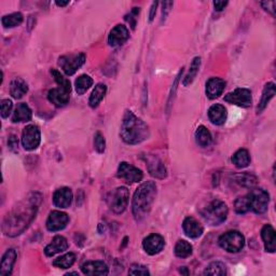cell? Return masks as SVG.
Segmentation results:
<instances>
[{
	"label": "cell",
	"instance_id": "1",
	"mask_svg": "<svg viewBox=\"0 0 276 276\" xmlns=\"http://www.w3.org/2000/svg\"><path fill=\"white\" fill-rule=\"evenodd\" d=\"M41 200L39 193H31L27 199L18 203L4 218L2 222L3 233L12 237L23 233L36 217Z\"/></svg>",
	"mask_w": 276,
	"mask_h": 276
},
{
	"label": "cell",
	"instance_id": "2",
	"mask_svg": "<svg viewBox=\"0 0 276 276\" xmlns=\"http://www.w3.org/2000/svg\"><path fill=\"white\" fill-rule=\"evenodd\" d=\"M150 136L149 127L133 112L127 110L123 116L120 137L128 145H137L148 139Z\"/></svg>",
	"mask_w": 276,
	"mask_h": 276
},
{
	"label": "cell",
	"instance_id": "3",
	"mask_svg": "<svg viewBox=\"0 0 276 276\" xmlns=\"http://www.w3.org/2000/svg\"><path fill=\"white\" fill-rule=\"evenodd\" d=\"M155 197L156 186L153 181H147L137 188L132 201V211L136 220L140 221L148 216L152 208Z\"/></svg>",
	"mask_w": 276,
	"mask_h": 276
},
{
	"label": "cell",
	"instance_id": "4",
	"mask_svg": "<svg viewBox=\"0 0 276 276\" xmlns=\"http://www.w3.org/2000/svg\"><path fill=\"white\" fill-rule=\"evenodd\" d=\"M228 206L222 201L215 200L207 205L205 208L201 211L202 217L206 222L210 225H219L225 221L228 217Z\"/></svg>",
	"mask_w": 276,
	"mask_h": 276
},
{
	"label": "cell",
	"instance_id": "5",
	"mask_svg": "<svg viewBox=\"0 0 276 276\" xmlns=\"http://www.w3.org/2000/svg\"><path fill=\"white\" fill-rule=\"evenodd\" d=\"M219 246L228 253H238L245 245V237L238 231H229L219 237Z\"/></svg>",
	"mask_w": 276,
	"mask_h": 276
},
{
	"label": "cell",
	"instance_id": "6",
	"mask_svg": "<svg viewBox=\"0 0 276 276\" xmlns=\"http://www.w3.org/2000/svg\"><path fill=\"white\" fill-rule=\"evenodd\" d=\"M130 199V192L127 187H118L110 193L108 203L111 210L116 214H122L127 209Z\"/></svg>",
	"mask_w": 276,
	"mask_h": 276
},
{
	"label": "cell",
	"instance_id": "7",
	"mask_svg": "<svg viewBox=\"0 0 276 276\" xmlns=\"http://www.w3.org/2000/svg\"><path fill=\"white\" fill-rule=\"evenodd\" d=\"M249 198L250 210H253L256 214H265L268 210L269 203H270V196L269 193L262 189H255L249 194H247Z\"/></svg>",
	"mask_w": 276,
	"mask_h": 276
},
{
	"label": "cell",
	"instance_id": "8",
	"mask_svg": "<svg viewBox=\"0 0 276 276\" xmlns=\"http://www.w3.org/2000/svg\"><path fill=\"white\" fill-rule=\"evenodd\" d=\"M85 63V55L83 53L62 56L59 60V65L67 76H72L78 69Z\"/></svg>",
	"mask_w": 276,
	"mask_h": 276
},
{
	"label": "cell",
	"instance_id": "9",
	"mask_svg": "<svg viewBox=\"0 0 276 276\" xmlns=\"http://www.w3.org/2000/svg\"><path fill=\"white\" fill-rule=\"evenodd\" d=\"M41 141L40 129L35 124H29L24 129L22 134V145L26 150H35Z\"/></svg>",
	"mask_w": 276,
	"mask_h": 276
},
{
	"label": "cell",
	"instance_id": "10",
	"mask_svg": "<svg viewBox=\"0 0 276 276\" xmlns=\"http://www.w3.org/2000/svg\"><path fill=\"white\" fill-rule=\"evenodd\" d=\"M224 100L227 103L233 104L238 106V107L247 108L252 106V92L248 89H236L233 92H231L224 96Z\"/></svg>",
	"mask_w": 276,
	"mask_h": 276
},
{
	"label": "cell",
	"instance_id": "11",
	"mask_svg": "<svg viewBox=\"0 0 276 276\" xmlns=\"http://www.w3.org/2000/svg\"><path fill=\"white\" fill-rule=\"evenodd\" d=\"M118 177L127 180L128 183H139L143 178V174L137 167L129 164L127 162L120 163L118 168Z\"/></svg>",
	"mask_w": 276,
	"mask_h": 276
},
{
	"label": "cell",
	"instance_id": "12",
	"mask_svg": "<svg viewBox=\"0 0 276 276\" xmlns=\"http://www.w3.org/2000/svg\"><path fill=\"white\" fill-rule=\"evenodd\" d=\"M69 221L66 212L61 210H53L50 212L47 220V229L51 232H58L64 229Z\"/></svg>",
	"mask_w": 276,
	"mask_h": 276
},
{
	"label": "cell",
	"instance_id": "13",
	"mask_svg": "<svg viewBox=\"0 0 276 276\" xmlns=\"http://www.w3.org/2000/svg\"><path fill=\"white\" fill-rule=\"evenodd\" d=\"M165 246V241L159 234H151L147 236L142 242V247L148 255L154 256L161 253Z\"/></svg>",
	"mask_w": 276,
	"mask_h": 276
},
{
	"label": "cell",
	"instance_id": "14",
	"mask_svg": "<svg viewBox=\"0 0 276 276\" xmlns=\"http://www.w3.org/2000/svg\"><path fill=\"white\" fill-rule=\"evenodd\" d=\"M130 37V31L124 25H117L110 30L108 36V43L111 47L122 46L128 41Z\"/></svg>",
	"mask_w": 276,
	"mask_h": 276
},
{
	"label": "cell",
	"instance_id": "15",
	"mask_svg": "<svg viewBox=\"0 0 276 276\" xmlns=\"http://www.w3.org/2000/svg\"><path fill=\"white\" fill-rule=\"evenodd\" d=\"M148 171L151 176L158 179H164L167 176L166 167L159 158L154 155H148L146 158Z\"/></svg>",
	"mask_w": 276,
	"mask_h": 276
},
{
	"label": "cell",
	"instance_id": "16",
	"mask_svg": "<svg viewBox=\"0 0 276 276\" xmlns=\"http://www.w3.org/2000/svg\"><path fill=\"white\" fill-rule=\"evenodd\" d=\"M70 92L64 87H55V89L50 90L48 93V99L56 107H64L69 102L70 97Z\"/></svg>",
	"mask_w": 276,
	"mask_h": 276
},
{
	"label": "cell",
	"instance_id": "17",
	"mask_svg": "<svg viewBox=\"0 0 276 276\" xmlns=\"http://www.w3.org/2000/svg\"><path fill=\"white\" fill-rule=\"evenodd\" d=\"M72 202V191L67 187L58 189L53 194V203L60 208H67Z\"/></svg>",
	"mask_w": 276,
	"mask_h": 276
},
{
	"label": "cell",
	"instance_id": "18",
	"mask_svg": "<svg viewBox=\"0 0 276 276\" xmlns=\"http://www.w3.org/2000/svg\"><path fill=\"white\" fill-rule=\"evenodd\" d=\"M183 229L186 235L191 238H198L203 234L204 228L196 218L187 217L183 222Z\"/></svg>",
	"mask_w": 276,
	"mask_h": 276
},
{
	"label": "cell",
	"instance_id": "19",
	"mask_svg": "<svg viewBox=\"0 0 276 276\" xmlns=\"http://www.w3.org/2000/svg\"><path fill=\"white\" fill-rule=\"evenodd\" d=\"M225 87V81L220 78H210L206 83V95L210 99L218 98Z\"/></svg>",
	"mask_w": 276,
	"mask_h": 276
},
{
	"label": "cell",
	"instance_id": "20",
	"mask_svg": "<svg viewBox=\"0 0 276 276\" xmlns=\"http://www.w3.org/2000/svg\"><path fill=\"white\" fill-rule=\"evenodd\" d=\"M81 270L85 275H107L109 273V269L104 261L85 262Z\"/></svg>",
	"mask_w": 276,
	"mask_h": 276
},
{
	"label": "cell",
	"instance_id": "21",
	"mask_svg": "<svg viewBox=\"0 0 276 276\" xmlns=\"http://www.w3.org/2000/svg\"><path fill=\"white\" fill-rule=\"evenodd\" d=\"M261 237L265 243V248L268 253H275L276 250V234L271 224H266L261 230Z\"/></svg>",
	"mask_w": 276,
	"mask_h": 276
},
{
	"label": "cell",
	"instance_id": "22",
	"mask_svg": "<svg viewBox=\"0 0 276 276\" xmlns=\"http://www.w3.org/2000/svg\"><path fill=\"white\" fill-rule=\"evenodd\" d=\"M16 260V252L14 249H8L2 256L1 262H0V275L8 276L12 273L13 266Z\"/></svg>",
	"mask_w": 276,
	"mask_h": 276
},
{
	"label": "cell",
	"instance_id": "23",
	"mask_svg": "<svg viewBox=\"0 0 276 276\" xmlns=\"http://www.w3.org/2000/svg\"><path fill=\"white\" fill-rule=\"evenodd\" d=\"M67 248H68V242L66 238L62 235H56L52 240V242L46 247L45 254L48 257H52L59 253L65 252V250H67Z\"/></svg>",
	"mask_w": 276,
	"mask_h": 276
},
{
	"label": "cell",
	"instance_id": "24",
	"mask_svg": "<svg viewBox=\"0 0 276 276\" xmlns=\"http://www.w3.org/2000/svg\"><path fill=\"white\" fill-rule=\"evenodd\" d=\"M228 112L227 109L224 108V106L220 104L212 105L208 110V118L209 121L215 125H222L227 121Z\"/></svg>",
	"mask_w": 276,
	"mask_h": 276
},
{
	"label": "cell",
	"instance_id": "25",
	"mask_svg": "<svg viewBox=\"0 0 276 276\" xmlns=\"http://www.w3.org/2000/svg\"><path fill=\"white\" fill-rule=\"evenodd\" d=\"M33 112L29 108V106L25 103H21L16 106V108L12 116V121L13 122H28L31 120Z\"/></svg>",
	"mask_w": 276,
	"mask_h": 276
},
{
	"label": "cell",
	"instance_id": "26",
	"mask_svg": "<svg viewBox=\"0 0 276 276\" xmlns=\"http://www.w3.org/2000/svg\"><path fill=\"white\" fill-rule=\"evenodd\" d=\"M28 92V85L21 78H15L11 81L10 84V93L12 97L16 99L22 98L25 94Z\"/></svg>",
	"mask_w": 276,
	"mask_h": 276
},
{
	"label": "cell",
	"instance_id": "27",
	"mask_svg": "<svg viewBox=\"0 0 276 276\" xmlns=\"http://www.w3.org/2000/svg\"><path fill=\"white\" fill-rule=\"evenodd\" d=\"M274 95H275V84L273 82H270V83L266 84L265 89H263V92H262V96L260 99V103L258 105V108H257L258 114L262 110L266 109L269 102L274 97Z\"/></svg>",
	"mask_w": 276,
	"mask_h": 276
},
{
	"label": "cell",
	"instance_id": "28",
	"mask_svg": "<svg viewBox=\"0 0 276 276\" xmlns=\"http://www.w3.org/2000/svg\"><path fill=\"white\" fill-rule=\"evenodd\" d=\"M106 92H107V86L103 83H98L95 89L93 90L90 99H89V105L92 108H96L97 106L100 104V102L104 99Z\"/></svg>",
	"mask_w": 276,
	"mask_h": 276
},
{
	"label": "cell",
	"instance_id": "29",
	"mask_svg": "<svg viewBox=\"0 0 276 276\" xmlns=\"http://www.w3.org/2000/svg\"><path fill=\"white\" fill-rule=\"evenodd\" d=\"M233 180L237 185L245 188H254L258 184V179L254 175L249 173H242L233 175Z\"/></svg>",
	"mask_w": 276,
	"mask_h": 276
},
{
	"label": "cell",
	"instance_id": "30",
	"mask_svg": "<svg viewBox=\"0 0 276 276\" xmlns=\"http://www.w3.org/2000/svg\"><path fill=\"white\" fill-rule=\"evenodd\" d=\"M232 162L237 168H245L250 163V155L246 149H240L232 156Z\"/></svg>",
	"mask_w": 276,
	"mask_h": 276
},
{
	"label": "cell",
	"instance_id": "31",
	"mask_svg": "<svg viewBox=\"0 0 276 276\" xmlns=\"http://www.w3.org/2000/svg\"><path fill=\"white\" fill-rule=\"evenodd\" d=\"M196 140L201 147H208L211 143V134L204 125H200L196 131Z\"/></svg>",
	"mask_w": 276,
	"mask_h": 276
},
{
	"label": "cell",
	"instance_id": "32",
	"mask_svg": "<svg viewBox=\"0 0 276 276\" xmlns=\"http://www.w3.org/2000/svg\"><path fill=\"white\" fill-rule=\"evenodd\" d=\"M92 85L93 79L90 76H87V74H81L76 80V82H74V86H76V92L78 93V95H83Z\"/></svg>",
	"mask_w": 276,
	"mask_h": 276
},
{
	"label": "cell",
	"instance_id": "33",
	"mask_svg": "<svg viewBox=\"0 0 276 276\" xmlns=\"http://www.w3.org/2000/svg\"><path fill=\"white\" fill-rule=\"evenodd\" d=\"M175 255L181 259L188 258L192 255V245L185 240H179L175 246Z\"/></svg>",
	"mask_w": 276,
	"mask_h": 276
},
{
	"label": "cell",
	"instance_id": "34",
	"mask_svg": "<svg viewBox=\"0 0 276 276\" xmlns=\"http://www.w3.org/2000/svg\"><path fill=\"white\" fill-rule=\"evenodd\" d=\"M200 66H201V58H194L191 65H190V69H189V72L187 73V76L185 77L184 81H183V84L185 86L190 85L194 79L197 78V74L200 70Z\"/></svg>",
	"mask_w": 276,
	"mask_h": 276
},
{
	"label": "cell",
	"instance_id": "35",
	"mask_svg": "<svg viewBox=\"0 0 276 276\" xmlns=\"http://www.w3.org/2000/svg\"><path fill=\"white\" fill-rule=\"evenodd\" d=\"M24 17L20 12H15V13H11L8 15H4L1 18V23L5 28H13L18 26L23 23Z\"/></svg>",
	"mask_w": 276,
	"mask_h": 276
},
{
	"label": "cell",
	"instance_id": "36",
	"mask_svg": "<svg viewBox=\"0 0 276 276\" xmlns=\"http://www.w3.org/2000/svg\"><path fill=\"white\" fill-rule=\"evenodd\" d=\"M76 261V255L73 253H68L64 256L59 257L53 261V266L60 269H69Z\"/></svg>",
	"mask_w": 276,
	"mask_h": 276
},
{
	"label": "cell",
	"instance_id": "37",
	"mask_svg": "<svg viewBox=\"0 0 276 276\" xmlns=\"http://www.w3.org/2000/svg\"><path fill=\"white\" fill-rule=\"evenodd\" d=\"M227 274V268L224 263L220 261L211 262L210 265L205 269L204 275H214V276H224Z\"/></svg>",
	"mask_w": 276,
	"mask_h": 276
},
{
	"label": "cell",
	"instance_id": "38",
	"mask_svg": "<svg viewBox=\"0 0 276 276\" xmlns=\"http://www.w3.org/2000/svg\"><path fill=\"white\" fill-rule=\"evenodd\" d=\"M234 209L237 214L243 215L246 214L250 210V204H249V198L248 196H244L238 198L234 203Z\"/></svg>",
	"mask_w": 276,
	"mask_h": 276
},
{
	"label": "cell",
	"instance_id": "39",
	"mask_svg": "<svg viewBox=\"0 0 276 276\" xmlns=\"http://www.w3.org/2000/svg\"><path fill=\"white\" fill-rule=\"evenodd\" d=\"M51 74L53 76L54 80L56 81V83H58L59 86L61 87H64L66 90L71 91V84H70V81H69L67 78H65L63 74L56 70V69H52L51 70Z\"/></svg>",
	"mask_w": 276,
	"mask_h": 276
},
{
	"label": "cell",
	"instance_id": "40",
	"mask_svg": "<svg viewBox=\"0 0 276 276\" xmlns=\"http://www.w3.org/2000/svg\"><path fill=\"white\" fill-rule=\"evenodd\" d=\"M94 148H95V150L98 153L105 152L106 140H105L104 135L100 133V132H97L95 136H94Z\"/></svg>",
	"mask_w": 276,
	"mask_h": 276
},
{
	"label": "cell",
	"instance_id": "41",
	"mask_svg": "<svg viewBox=\"0 0 276 276\" xmlns=\"http://www.w3.org/2000/svg\"><path fill=\"white\" fill-rule=\"evenodd\" d=\"M129 274L131 275H149L150 272L147 267L141 265H133L130 268Z\"/></svg>",
	"mask_w": 276,
	"mask_h": 276
},
{
	"label": "cell",
	"instance_id": "42",
	"mask_svg": "<svg viewBox=\"0 0 276 276\" xmlns=\"http://www.w3.org/2000/svg\"><path fill=\"white\" fill-rule=\"evenodd\" d=\"M12 107H13V104L10 99H2L1 100V117L3 119L8 118L11 114Z\"/></svg>",
	"mask_w": 276,
	"mask_h": 276
},
{
	"label": "cell",
	"instance_id": "43",
	"mask_svg": "<svg viewBox=\"0 0 276 276\" xmlns=\"http://www.w3.org/2000/svg\"><path fill=\"white\" fill-rule=\"evenodd\" d=\"M8 146L9 149L12 150V151H15L18 147V141H17V138L15 135H11L9 137V140H8Z\"/></svg>",
	"mask_w": 276,
	"mask_h": 276
},
{
	"label": "cell",
	"instance_id": "44",
	"mask_svg": "<svg viewBox=\"0 0 276 276\" xmlns=\"http://www.w3.org/2000/svg\"><path fill=\"white\" fill-rule=\"evenodd\" d=\"M261 5L263 7V9L269 11L270 13H272L273 15H275V1H265V2H261Z\"/></svg>",
	"mask_w": 276,
	"mask_h": 276
},
{
	"label": "cell",
	"instance_id": "45",
	"mask_svg": "<svg viewBox=\"0 0 276 276\" xmlns=\"http://www.w3.org/2000/svg\"><path fill=\"white\" fill-rule=\"evenodd\" d=\"M163 10H162V16L163 18H166L167 14H168V12L171 11V7L173 5V2L172 1H165V2H163Z\"/></svg>",
	"mask_w": 276,
	"mask_h": 276
},
{
	"label": "cell",
	"instance_id": "46",
	"mask_svg": "<svg viewBox=\"0 0 276 276\" xmlns=\"http://www.w3.org/2000/svg\"><path fill=\"white\" fill-rule=\"evenodd\" d=\"M158 2H153L152 5H151V10H150V15H149V21L150 22H152L154 20V16H155V13H156V8H158Z\"/></svg>",
	"mask_w": 276,
	"mask_h": 276
},
{
	"label": "cell",
	"instance_id": "47",
	"mask_svg": "<svg viewBox=\"0 0 276 276\" xmlns=\"http://www.w3.org/2000/svg\"><path fill=\"white\" fill-rule=\"evenodd\" d=\"M228 4V1H214V7L216 11H221Z\"/></svg>",
	"mask_w": 276,
	"mask_h": 276
},
{
	"label": "cell",
	"instance_id": "48",
	"mask_svg": "<svg viewBox=\"0 0 276 276\" xmlns=\"http://www.w3.org/2000/svg\"><path fill=\"white\" fill-rule=\"evenodd\" d=\"M55 3L58 4L59 7H66V5L69 3V1H68V0H67V1H56Z\"/></svg>",
	"mask_w": 276,
	"mask_h": 276
},
{
	"label": "cell",
	"instance_id": "49",
	"mask_svg": "<svg viewBox=\"0 0 276 276\" xmlns=\"http://www.w3.org/2000/svg\"><path fill=\"white\" fill-rule=\"evenodd\" d=\"M179 272H180L181 274H185V275H188V274H189V272H188V270H187V268H186V267H183V268H181V269L179 270Z\"/></svg>",
	"mask_w": 276,
	"mask_h": 276
}]
</instances>
